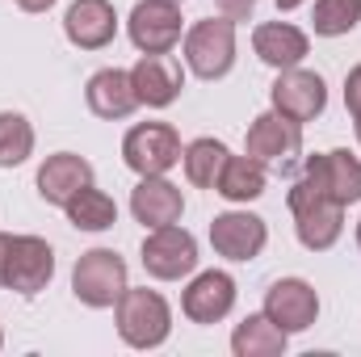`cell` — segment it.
Segmentation results:
<instances>
[{"instance_id": "5", "label": "cell", "mask_w": 361, "mask_h": 357, "mask_svg": "<svg viewBox=\"0 0 361 357\" xmlns=\"http://www.w3.org/2000/svg\"><path fill=\"white\" fill-rule=\"evenodd\" d=\"M122 160L139 177H164L180 164V135L169 122H139L122 139Z\"/></svg>"}, {"instance_id": "13", "label": "cell", "mask_w": 361, "mask_h": 357, "mask_svg": "<svg viewBox=\"0 0 361 357\" xmlns=\"http://www.w3.org/2000/svg\"><path fill=\"white\" fill-rule=\"evenodd\" d=\"M231 307H235V277L223 273V269L197 273L180 294V311L193 324H219V320L231 315Z\"/></svg>"}, {"instance_id": "4", "label": "cell", "mask_w": 361, "mask_h": 357, "mask_svg": "<svg viewBox=\"0 0 361 357\" xmlns=\"http://www.w3.org/2000/svg\"><path fill=\"white\" fill-rule=\"evenodd\" d=\"M72 294L85 307H92V311L114 307L126 294V261L114 248H89V253H80V261L72 269Z\"/></svg>"}, {"instance_id": "7", "label": "cell", "mask_w": 361, "mask_h": 357, "mask_svg": "<svg viewBox=\"0 0 361 357\" xmlns=\"http://www.w3.org/2000/svg\"><path fill=\"white\" fill-rule=\"evenodd\" d=\"M269 101H273V114L290 118V122H315L328 105V85L319 72H307V68H286L277 72L269 89Z\"/></svg>"}, {"instance_id": "2", "label": "cell", "mask_w": 361, "mask_h": 357, "mask_svg": "<svg viewBox=\"0 0 361 357\" xmlns=\"http://www.w3.org/2000/svg\"><path fill=\"white\" fill-rule=\"evenodd\" d=\"M114 311H118V337L130 349H160L173 332V311H169L164 294H156L147 286L143 290L126 286V294L114 303Z\"/></svg>"}, {"instance_id": "15", "label": "cell", "mask_w": 361, "mask_h": 357, "mask_svg": "<svg viewBox=\"0 0 361 357\" xmlns=\"http://www.w3.org/2000/svg\"><path fill=\"white\" fill-rule=\"evenodd\" d=\"M302 169L319 181V189H324L336 206H353V202H361V160L349 156L345 147L324 152V156H311Z\"/></svg>"}, {"instance_id": "12", "label": "cell", "mask_w": 361, "mask_h": 357, "mask_svg": "<svg viewBox=\"0 0 361 357\" xmlns=\"http://www.w3.org/2000/svg\"><path fill=\"white\" fill-rule=\"evenodd\" d=\"M210 244H214V253L227 257V261H252V257L265 253L269 227H265V219H257V214H248V210H227V214H214V223H210Z\"/></svg>"}, {"instance_id": "6", "label": "cell", "mask_w": 361, "mask_h": 357, "mask_svg": "<svg viewBox=\"0 0 361 357\" xmlns=\"http://www.w3.org/2000/svg\"><path fill=\"white\" fill-rule=\"evenodd\" d=\"M302 152V126L281 118V114H261L252 118L248 126V139H244V156H252L257 164L265 169H290Z\"/></svg>"}, {"instance_id": "30", "label": "cell", "mask_w": 361, "mask_h": 357, "mask_svg": "<svg viewBox=\"0 0 361 357\" xmlns=\"http://www.w3.org/2000/svg\"><path fill=\"white\" fill-rule=\"evenodd\" d=\"M51 4H55V0H17V8H21V13H47Z\"/></svg>"}, {"instance_id": "34", "label": "cell", "mask_w": 361, "mask_h": 357, "mask_svg": "<svg viewBox=\"0 0 361 357\" xmlns=\"http://www.w3.org/2000/svg\"><path fill=\"white\" fill-rule=\"evenodd\" d=\"M0 349H4V332H0Z\"/></svg>"}, {"instance_id": "20", "label": "cell", "mask_w": 361, "mask_h": 357, "mask_svg": "<svg viewBox=\"0 0 361 357\" xmlns=\"http://www.w3.org/2000/svg\"><path fill=\"white\" fill-rule=\"evenodd\" d=\"M252 51H257L261 63L286 72V68H298V63L307 59L311 42H307V34H302L298 25H290V21H265V25L252 30Z\"/></svg>"}, {"instance_id": "33", "label": "cell", "mask_w": 361, "mask_h": 357, "mask_svg": "<svg viewBox=\"0 0 361 357\" xmlns=\"http://www.w3.org/2000/svg\"><path fill=\"white\" fill-rule=\"evenodd\" d=\"M357 143H361V122H357Z\"/></svg>"}, {"instance_id": "32", "label": "cell", "mask_w": 361, "mask_h": 357, "mask_svg": "<svg viewBox=\"0 0 361 357\" xmlns=\"http://www.w3.org/2000/svg\"><path fill=\"white\" fill-rule=\"evenodd\" d=\"M357 248H361V223H357Z\"/></svg>"}, {"instance_id": "3", "label": "cell", "mask_w": 361, "mask_h": 357, "mask_svg": "<svg viewBox=\"0 0 361 357\" xmlns=\"http://www.w3.org/2000/svg\"><path fill=\"white\" fill-rule=\"evenodd\" d=\"M185 63L197 80H223L235 68V21L206 17L185 34Z\"/></svg>"}, {"instance_id": "19", "label": "cell", "mask_w": 361, "mask_h": 357, "mask_svg": "<svg viewBox=\"0 0 361 357\" xmlns=\"http://www.w3.org/2000/svg\"><path fill=\"white\" fill-rule=\"evenodd\" d=\"M130 80L139 92V105H152V109H169L185 89V76L169 55H143L130 68Z\"/></svg>"}, {"instance_id": "17", "label": "cell", "mask_w": 361, "mask_h": 357, "mask_svg": "<svg viewBox=\"0 0 361 357\" xmlns=\"http://www.w3.org/2000/svg\"><path fill=\"white\" fill-rule=\"evenodd\" d=\"M85 185H92V164L76 152H55L38 169V193L51 206H68Z\"/></svg>"}, {"instance_id": "9", "label": "cell", "mask_w": 361, "mask_h": 357, "mask_svg": "<svg viewBox=\"0 0 361 357\" xmlns=\"http://www.w3.org/2000/svg\"><path fill=\"white\" fill-rule=\"evenodd\" d=\"M130 42L143 55H169L180 42V4L173 0H139L130 8Z\"/></svg>"}, {"instance_id": "18", "label": "cell", "mask_w": 361, "mask_h": 357, "mask_svg": "<svg viewBox=\"0 0 361 357\" xmlns=\"http://www.w3.org/2000/svg\"><path fill=\"white\" fill-rule=\"evenodd\" d=\"M85 101L97 118L105 122H118V118H130L139 109V92H135V80L130 72L122 68H101L89 76V89H85Z\"/></svg>"}, {"instance_id": "24", "label": "cell", "mask_w": 361, "mask_h": 357, "mask_svg": "<svg viewBox=\"0 0 361 357\" xmlns=\"http://www.w3.org/2000/svg\"><path fill=\"white\" fill-rule=\"evenodd\" d=\"M227 156H231V152H227L219 139H193V143L180 152V164H185V177L193 181L197 189H214V181L223 173Z\"/></svg>"}, {"instance_id": "16", "label": "cell", "mask_w": 361, "mask_h": 357, "mask_svg": "<svg viewBox=\"0 0 361 357\" xmlns=\"http://www.w3.org/2000/svg\"><path fill=\"white\" fill-rule=\"evenodd\" d=\"M130 214L152 231V227H169L180 223L185 214V198L169 177H139V185L130 189Z\"/></svg>"}, {"instance_id": "27", "label": "cell", "mask_w": 361, "mask_h": 357, "mask_svg": "<svg viewBox=\"0 0 361 357\" xmlns=\"http://www.w3.org/2000/svg\"><path fill=\"white\" fill-rule=\"evenodd\" d=\"M345 105H349L353 122H361V63L345 76Z\"/></svg>"}, {"instance_id": "35", "label": "cell", "mask_w": 361, "mask_h": 357, "mask_svg": "<svg viewBox=\"0 0 361 357\" xmlns=\"http://www.w3.org/2000/svg\"><path fill=\"white\" fill-rule=\"evenodd\" d=\"M173 4H180V0H173Z\"/></svg>"}, {"instance_id": "1", "label": "cell", "mask_w": 361, "mask_h": 357, "mask_svg": "<svg viewBox=\"0 0 361 357\" xmlns=\"http://www.w3.org/2000/svg\"><path fill=\"white\" fill-rule=\"evenodd\" d=\"M290 214H294L298 244L311 248V253H328L341 240V231H345V206H336L307 169L290 189Z\"/></svg>"}, {"instance_id": "10", "label": "cell", "mask_w": 361, "mask_h": 357, "mask_svg": "<svg viewBox=\"0 0 361 357\" xmlns=\"http://www.w3.org/2000/svg\"><path fill=\"white\" fill-rule=\"evenodd\" d=\"M55 277V253L47 240L38 236H13L8 244V269H4V290H17L25 298H34L38 290H47Z\"/></svg>"}, {"instance_id": "23", "label": "cell", "mask_w": 361, "mask_h": 357, "mask_svg": "<svg viewBox=\"0 0 361 357\" xmlns=\"http://www.w3.org/2000/svg\"><path fill=\"white\" fill-rule=\"evenodd\" d=\"M63 210H68V223H72L76 231H109V227L118 223V206H114V198L101 193V189H92V185H85Z\"/></svg>"}, {"instance_id": "8", "label": "cell", "mask_w": 361, "mask_h": 357, "mask_svg": "<svg viewBox=\"0 0 361 357\" xmlns=\"http://www.w3.org/2000/svg\"><path fill=\"white\" fill-rule=\"evenodd\" d=\"M143 269L156 282H180L197 269V240L169 223V227H152V236L143 240Z\"/></svg>"}, {"instance_id": "28", "label": "cell", "mask_w": 361, "mask_h": 357, "mask_svg": "<svg viewBox=\"0 0 361 357\" xmlns=\"http://www.w3.org/2000/svg\"><path fill=\"white\" fill-rule=\"evenodd\" d=\"M214 4H219V13L231 17V21H248L252 8H257V0H214Z\"/></svg>"}, {"instance_id": "11", "label": "cell", "mask_w": 361, "mask_h": 357, "mask_svg": "<svg viewBox=\"0 0 361 357\" xmlns=\"http://www.w3.org/2000/svg\"><path fill=\"white\" fill-rule=\"evenodd\" d=\"M265 315L290 337V332H307L319 315V294L311 282L302 277H281L265 290Z\"/></svg>"}, {"instance_id": "25", "label": "cell", "mask_w": 361, "mask_h": 357, "mask_svg": "<svg viewBox=\"0 0 361 357\" xmlns=\"http://www.w3.org/2000/svg\"><path fill=\"white\" fill-rule=\"evenodd\" d=\"M30 152H34V126H30V118L4 109V114H0V169L25 164Z\"/></svg>"}, {"instance_id": "31", "label": "cell", "mask_w": 361, "mask_h": 357, "mask_svg": "<svg viewBox=\"0 0 361 357\" xmlns=\"http://www.w3.org/2000/svg\"><path fill=\"white\" fill-rule=\"evenodd\" d=\"M298 4H307V0H277V8H281V13H294Z\"/></svg>"}, {"instance_id": "26", "label": "cell", "mask_w": 361, "mask_h": 357, "mask_svg": "<svg viewBox=\"0 0 361 357\" xmlns=\"http://www.w3.org/2000/svg\"><path fill=\"white\" fill-rule=\"evenodd\" d=\"M361 21V0H315V34L319 38H341V34H353Z\"/></svg>"}, {"instance_id": "22", "label": "cell", "mask_w": 361, "mask_h": 357, "mask_svg": "<svg viewBox=\"0 0 361 357\" xmlns=\"http://www.w3.org/2000/svg\"><path fill=\"white\" fill-rule=\"evenodd\" d=\"M286 341H290V337L261 311V315H248L244 324H235V332H231V353L235 357H281L286 353Z\"/></svg>"}, {"instance_id": "14", "label": "cell", "mask_w": 361, "mask_h": 357, "mask_svg": "<svg viewBox=\"0 0 361 357\" xmlns=\"http://www.w3.org/2000/svg\"><path fill=\"white\" fill-rule=\"evenodd\" d=\"M63 34L80 51H101L118 34V13L109 0H72L63 13Z\"/></svg>"}, {"instance_id": "21", "label": "cell", "mask_w": 361, "mask_h": 357, "mask_svg": "<svg viewBox=\"0 0 361 357\" xmlns=\"http://www.w3.org/2000/svg\"><path fill=\"white\" fill-rule=\"evenodd\" d=\"M269 185V173L265 164H257L252 156H227L223 173L214 181V193L227 198V202H257Z\"/></svg>"}, {"instance_id": "29", "label": "cell", "mask_w": 361, "mask_h": 357, "mask_svg": "<svg viewBox=\"0 0 361 357\" xmlns=\"http://www.w3.org/2000/svg\"><path fill=\"white\" fill-rule=\"evenodd\" d=\"M8 244H13V236L0 231V290H4V269H8Z\"/></svg>"}]
</instances>
